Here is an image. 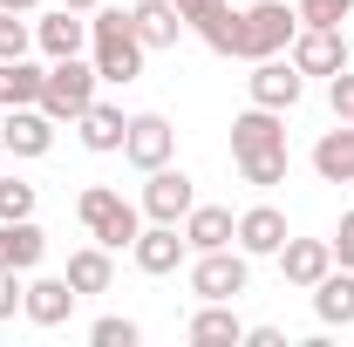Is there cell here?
Wrapping results in <instances>:
<instances>
[{
    "label": "cell",
    "mask_w": 354,
    "mask_h": 347,
    "mask_svg": "<svg viewBox=\"0 0 354 347\" xmlns=\"http://www.w3.org/2000/svg\"><path fill=\"white\" fill-rule=\"evenodd\" d=\"M232 164H239V177H245L252 191L286 184V164H293V157H286V116L245 102V109L232 116Z\"/></svg>",
    "instance_id": "obj_1"
},
{
    "label": "cell",
    "mask_w": 354,
    "mask_h": 347,
    "mask_svg": "<svg viewBox=\"0 0 354 347\" xmlns=\"http://www.w3.org/2000/svg\"><path fill=\"white\" fill-rule=\"evenodd\" d=\"M88 62H95V75H102V88H130L136 75H143V62H150V48L136 41L130 28V7H95L88 14Z\"/></svg>",
    "instance_id": "obj_2"
},
{
    "label": "cell",
    "mask_w": 354,
    "mask_h": 347,
    "mask_svg": "<svg viewBox=\"0 0 354 347\" xmlns=\"http://www.w3.org/2000/svg\"><path fill=\"white\" fill-rule=\"evenodd\" d=\"M75 218H82V232L95 245H109V252H130L136 232H143V205H130L123 191H109V184H88L82 198H75Z\"/></svg>",
    "instance_id": "obj_3"
},
{
    "label": "cell",
    "mask_w": 354,
    "mask_h": 347,
    "mask_svg": "<svg viewBox=\"0 0 354 347\" xmlns=\"http://www.w3.org/2000/svg\"><path fill=\"white\" fill-rule=\"evenodd\" d=\"M300 35V14H293V0H252V7H239V48H232V62H266V55H286Z\"/></svg>",
    "instance_id": "obj_4"
},
{
    "label": "cell",
    "mask_w": 354,
    "mask_h": 347,
    "mask_svg": "<svg viewBox=\"0 0 354 347\" xmlns=\"http://www.w3.org/2000/svg\"><path fill=\"white\" fill-rule=\"evenodd\" d=\"M102 95V75H95V62L88 55H68V62H48V82H41V109L55 123H75L88 102Z\"/></svg>",
    "instance_id": "obj_5"
},
{
    "label": "cell",
    "mask_w": 354,
    "mask_h": 347,
    "mask_svg": "<svg viewBox=\"0 0 354 347\" xmlns=\"http://www.w3.org/2000/svg\"><path fill=\"white\" fill-rule=\"evenodd\" d=\"M184 272H191V293H198V300H239V293H252V259H245L239 245L191 252Z\"/></svg>",
    "instance_id": "obj_6"
},
{
    "label": "cell",
    "mask_w": 354,
    "mask_h": 347,
    "mask_svg": "<svg viewBox=\"0 0 354 347\" xmlns=\"http://www.w3.org/2000/svg\"><path fill=\"white\" fill-rule=\"evenodd\" d=\"M177 157V130L164 109H136L130 130H123V164L130 171H157V164H171Z\"/></svg>",
    "instance_id": "obj_7"
},
{
    "label": "cell",
    "mask_w": 354,
    "mask_h": 347,
    "mask_svg": "<svg viewBox=\"0 0 354 347\" xmlns=\"http://www.w3.org/2000/svg\"><path fill=\"white\" fill-rule=\"evenodd\" d=\"M130 259H136V272H150V279H171L177 265L191 259V238H184V225H164V218H143V232H136Z\"/></svg>",
    "instance_id": "obj_8"
},
{
    "label": "cell",
    "mask_w": 354,
    "mask_h": 347,
    "mask_svg": "<svg viewBox=\"0 0 354 347\" xmlns=\"http://www.w3.org/2000/svg\"><path fill=\"white\" fill-rule=\"evenodd\" d=\"M143 218H164V225H184V212L198 205V184L191 171H177V164H157V171H143Z\"/></svg>",
    "instance_id": "obj_9"
},
{
    "label": "cell",
    "mask_w": 354,
    "mask_h": 347,
    "mask_svg": "<svg viewBox=\"0 0 354 347\" xmlns=\"http://www.w3.org/2000/svg\"><path fill=\"white\" fill-rule=\"evenodd\" d=\"M55 116H48L41 102H21V109H7L0 116V143H7V157H21V164H35V157H48L55 150Z\"/></svg>",
    "instance_id": "obj_10"
},
{
    "label": "cell",
    "mask_w": 354,
    "mask_h": 347,
    "mask_svg": "<svg viewBox=\"0 0 354 347\" xmlns=\"http://www.w3.org/2000/svg\"><path fill=\"white\" fill-rule=\"evenodd\" d=\"M286 62H293L300 75H320V82H327V75H341V68L354 62V48H348L341 28H300L293 48H286Z\"/></svg>",
    "instance_id": "obj_11"
},
{
    "label": "cell",
    "mask_w": 354,
    "mask_h": 347,
    "mask_svg": "<svg viewBox=\"0 0 354 347\" xmlns=\"http://www.w3.org/2000/svg\"><path fill=\"white\" fill-rule=\"evenodd\" d=\"M245 95H252L259 109H279V116H286V109L307 95V75H300L286 55H266V62H252V75H245Z\"/></svg>",
    "instance_id": "obj_12"
},
{
    "label": "cell",
    "mask_w": 354,
    "mask_h": 347,
    "mask_svg": "<svg viewBox=\"0 0 354 347\" xmlns=\"http://www.w3.org/2000/svg\"><path fill=\"white\" fill-rule=\"evenodd\" d=\"M75 286H68V272H28V293H21V320H35V327H68V313H75Z\"/></svg>",
    "instance_id": "obj_13"
},
{
    "label": "cell",
    "mask_w": 354,
    "mask_h": 347,
    "mask_svg": "<svg viewBox=\"0 0 354 347\" xmlns=\"http://www.w3.org/2000/svg\"><path fill=\"white\" fill-rule=\"evenodd\" d=\"M35 48H41V62H68V55H88V14H75V7H48V14H35Z\"/></svg>",
    "instance_id": "obj_14"
},
{
    "label": "cell",
    "mask_w": 354,
    "mask_h": 347,
    "mask_svg": "<svg viewBox=\"0 0 354 347\" xmlns=\"http://www.w3.org/2000/svg\"><path fill=\"white\" fill-rule=\"evenodd\" d=\"M177 14H184V28L212 48V55H232L239 48V7L232 0H177Z\"/></svg>",
    "instance_id": "obj_15"
},
{
    "label": "cell",
    "mask_w": 354,
    "mask_h": 347,
    "mask_svg": "<svg viewBox=\"0 0 354 347\" xmlns=\"http://www.w3.org/2000/svg\"><path fill=\"white\" fill-rule=\"evenodd\" d=\"M293 232H286V212L279 205H252V212H239V252L245 259H279V245H286Z\"/></svg>",
    "instance_id": "obj_16"
},
{
    "label": "cell",
    "mask_w": 354,
    "mask_h": 347,
    "mask_svg": "<svg viewBox=\"0 0 354 347\" xmlns=\"http://www.w3.org/2000/svg\"><path fill=\"white\" fill-rule=\"evenodd\" d=\"M327 272H334V245H327V238H286V245H279V279H286V286L313 293Z\"/></svg>",
    "instance_id": "obj_17"
},
{
    "label": "cell",
    "mask_w": 354,
    "mask_h": 347,
    "mask_svg": "<svg viewBox=\"0 0 354 347\" xmlns=\"http://www.w3.org/2000/svg\"><path fill=\"white\" fill-rule=\"evenodd\" d=\"M130 28H136V41L150 48V55H164V48H177L191 35L184 14H177V0H130Z\"/></svg>",
    "instance_id": "obj_18"
},
{
    "label": "cell",
    "mask_w": 354,
    "mask_h": 347,
    "mask_svg": "<svg viewBox=\"0 0 354 347\" xmlns=\"http://www.w3.org/2000/svg\"><path fill=\"white\" fill-rule=\"evenodd\" d=\"M123 130H130V116L116 102H102V95L75 116V136H82V150H95V157H123Z\"/></svg>",
    "instance_id": "obj_19"
},
{
    "label": "cell",
    "mask_w": 354,
    "mask_h": 347,
    "mask_svg": "<svg viewBox=\"0 0 354 347\" xmlns=\"http://www.w3.org/2000/svg\"><path fill=\"white\" fill-rule=\"evenodd\" d=\"M184 341H191V347H239V341H245V320L232 313V300H198Z\"/></svg>",
    "instance_id": "obj_20"
},
{
    "label": "cell",
    "mask_w": 354,
    "mask_h": 347,
    "mask_svg": "<svg viewBox=\"0 0 354 347\" xmlns=\"http://www.w3.org/2000/svg\"><path fill=\"white\" fill-rule=\"evenodd\" d=\"M48 259V232L35 218H0V265L7 272H35Z\"/></svg>",
    "instance_id": "obj_21"
},
{
    "label": "cell",
    "mask_w": 354,
    "mask_h": 347,
    "mask_svg": "<svg viewBox=\"0 0 354 347\" xmlns=\"http://www.w3.org/2000/svg\"><path fill=\"white\" fill-rule=\"evenodd\" d=\"M313 177L320 184H354V123H334L313 143Z\"/></svg>",
    "instance_id": "obj_22"
},
{
    "label": "cell",
    "mask_w": 354,
    "mask_h": 347,
    "mask_svg": "<svg viewBox=\"0 0 354 347\" xmlns=\"http://www.w3.org/2000/svg\"><path fill=\"white\" fill-rule=\"evenodd\" d=\"M62 272H68V286H75L82 300H88V293H109V286H116V252L88 238L82 252H68V265H62Z\"/></svg>",
    "instance_id": "obj_23"
},
{
    "label": "cell",
    "mask_w": 354,
    "mask_h": 347,
    "mask_svg": "<svg viewBox=\"0 0 354 347\" xmlns=\"http://www.w3.org/2000/svg\"><path fill=\"white\" fill-rule=\"evenodd\" d=\"M184 238H191V252H218L239 238V218L225 212V205H191L184 212Z\"/></svg>",
    "instance_id": "obj_24"
},
{
    "label": "cell",
    "mask_w": 354,
    "mask_h": 347,
    "mask_svg": "<svg viewBox=\"0 0 354 347\" xmlns=\"http://www.w3.org/2000/svg\"><path fill=\"white\" fill-rule=\"evenodd\" d=\"M313 320L320 327H354V272L334 265L320 286H313Z\"/></svg>",
    "instance_id": "obj_25"
},
{
    "label": "cell",
    "mask_w": 354,
    "mask_h": 347,
    "mask_svg": "<svg viewBox=\"0 0 354 347\" xmlns=\"http://www.w3.org/2000/svg\"><path fill=\"white\" fill-rule=\"evenodd\" d=\"M41 82H48V62H35V55H21V62H0V109L41 102Z\"/></svg>",
    "instance_id": "obj_26"
},
{
    "label": "cell",
    "mask_w": 354,
    "mask_h": 347,
    "mask_svg": "<svg viewBox=\"0 0 354 347\" xmlns=\"http://www.w3.org/2000/svg\"><path fill=\"white\" fill-rule=\"evenodd\" d=\"M21 55H35V14L0 7V62H21Z\"/></svg>",
    "instance_id": "obj_27"
},
{
    "label": "cell",
    "mask_w": 354,
    "mask_h": 347,
    "mask_svg": "<svg viewBox=\"0 0 354 347\" xmlns=\"http://www.w3.org/2000/svg\"><path fill=\"white\" fill-rule=\"evenodd\" d=\"M136 341H143V327H136L130 313H102L88 327V347H136Z\"/></svg>",
    "instance_id": "obj_28"
},
{
    "label": "cell",
    "mask_w": 354,
    "mask_h": 347,
    "mask_svg": "<svg viewBox=\"0 0 354 347\" xmlns=\"http://www.w3.org/2000/svg\"><path fill=\"white\" fill-rule=\"evenodd\" d=\"M293 14H300V28H341L354 0H293Z\"/></svg>",
    "instance_id": "obj_29"
},
{
    "label": "cell",
    "mask_w": 354,
    "mask_h": 347,
    "mask_svg": "<svg viewBox=\"0 0 354 347\" xmlns=\"http://www.w3.org/2000/svg\"><path fill=\"white\" fill-rule=\"evenodd\" d=\"M35 184L28 177H0V218H35Z\"/></svg>",
    "instance_id": "obj_30"
},
{
    "label": "cell",
    "mask_w": 354,
    "mask_h": 347,
    "mask_svg": "<svg viewBox=\"0 0 354 347\" xmlns=\"http://www.w3.org/2000/svg\"><path fill=\"white\" fill-rule=\"evenodd\" d=\"M327 109H334V123H354V62L341 75H327Z\"/></svg>",
    "instance_id": "obj_31"
},
{
    "label": "cell",
    "mask_w": 354,
    "mask_h": 347,
    "mask_svg": "<svg viewBox=\"0 0 354 347\" xmlns=\"http://www.w3.org/2000/svg\"><path fill=\"white\" fill-rule=\"evenodd\" d=\"M21 293H28V272H7V265H0V320L21 313Z\"/></svg>",
    "instance_id": "obj_32"
},
{
    "label": "cell",
    "mask_w": 354,
    "mask_h": 347,
    "mask_svg": "<svg viewBox=\"0 0 354 347\" xmlns=\"http://www.w3.org/2000/svg\"><path fill=\"white\" fill-rule=\"evenodd\" d=\"M327 245H334V265H348V272H354V205L341 212V225H334V238H327Z\"/></svg>",
    "instance_id": "obj_33"
},
{
    "label": "cell",
    "mask_w": 354,
    "mask_h": 347,
    "mask_svg": "<svg viewBox=\"0 0 354 347\" xmlns=\"http://www.w3.org/2000/svg\"><path fill=\"white\" fill-rule=\"evenodd\" d=\"M245 347H286V327H245Z\"/></svg>",
    "instance_id": "obj_34"
},
{
    "label": "cell",
    "mask_w": 354,
    "mask_h": 347,
    "mask_svg": "<svg viewBox=\"0 0 354 347\" xmlns=\"http://www.w3.org/2000/svg\"><path fill=\"white\" fill-rule=\"evenodd\" d=\"M7 14H41V0H0Z\"/></svg>",
    "instance_id": "obj_35"
},
{
    "label": "cell",
    "mask_w": 354,
    "mask_h": 347,
    "mask_svg": "<svg viewBox=\"0 0 354 347\" xmlns=\"http://www.w3.org/2000/svg\"><path fill=\"white\" fill-rule=\"evenodd\" d=\"M62 7H75V14H95V7H102V0H62Z\"/></svg>",
    "instance_id": "obj_36"
},
{
    "label": "cell",
    "mask_w": 354,
    "mask_h": 347,
    "mask_svg": "<svg viewBox=\"0 0 354 347\" xmlns=\"http://www.w3.org/2000/svg\"><path fill=\"white\" fill-rule=\"evenodd\" d=\"M0 157H7V143H0Z\"/></svg>",
    "instance_id": "obj_37"
}]
</instances>
